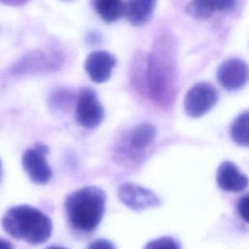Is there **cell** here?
Segmentation results:
<instances>
[{"label":"cell","instance_id":"cell-14","mask_svg":"<svg viewBox=\"0 0 249 249\" xmlns=\"http://www.w3.org/2000/svg\"><path fill=\"white\" fill-rule=\"evenodd\" d=\"M94 10L107 23L115 22L124 16L125 2L123 0H92Z\"/></svg>","mask_w":249,"mask_h":249},{"label":"cell","instance_id":"cell-8","mask_svg":"<svg viewBox=\"0 0 249 249\" xmlns=\"http://www.w3.org/2000/svg\"><path fill=\"white\" fill-rule=\"evenodd\" d=\"M118 196L126 207L134 211H142L160 205V200L155 193L145 187L130 182L120 184Z\"/></svg>","mask_w":249,"mask_h":249},{"label":"cell","instance_id":"cell-6","mask_svg":"<svg viewBox=\"0 0 249 249\" xmlns=\"http://www.w3.org/2000/svg\"><path fill=\"white\" fill-rule=\"evenodd\" d=\"M48 153V146L42 143H36L34 147L26 149L22 154V168L28 178L35 184H47L52 178L53 171L46 160Z\"/></svg>","mask_w":249,"mask_h":249},{"label":"cell","instance_id":"cell-7","mask_svg":"<svg viewBox=\"0 0 249 249\" xmlns=\"http://www.w3.org/2000/svg\"><path fill=\"white\" fill-rule=\"evenodd\" d=\"M218 99L219 92L211 84L206 82L196 83L185 95V111L193 118L201 117L216 105Z\"/></svg>","mask_w":249,"mask_h":249},{"label":"cell","instance_id":"cell-18","mask_svg":"<svg viewBox=\"0 0 249 249\" xmlns=\"http://www.w3.org/2000/svg\"><path fill=\"white\" fill-rule=\"evenodd\" d=\"M144 249H180V245L174 238L162 236L149 241Z\"/></svg>","mask_w":249,"mask_h":249},{"label":"cell","instance_id":"cell-24","mask_svg":"<svg viewBox=\"0 0 249 249\" xmlns=\"http://www.w3.org/2000/svg\"><path fill=\"white\" fill-rule=\"evenodd\" d=\"M46 249H67V248H65L63 246H59V245H52V246L47 247Z\"/></svg>","mask_w":249,"mask_h":249},{"label":"cell","instance_id":"cell-20","mask_svg":"<svg viewBox=\"0 0 249 249\" xmlns=\"http://www.w3.org/2000/svg\"><path fill=\"white\" fill-rule=\"evenodd\" d=\"M87 249H117L115 244L105 238H97L91 241Z\"/></svg>","mask_w":249,"mask_h":249},{"label":"cell","instance_id":"cell-1","mask_svg":"<svg viewBox=\"0 0 249 249\" xmlns=\"http://www.w3.org/2000/svg\"><path fill=\"white\" fill-rule=\"evenodd\" d=\"M129 77L134 89L159 107L172 105L177 90V68L173 41L167 33L159 34L151 53L134 55Z\"/></svg>","mask_w":249,"mask_h":249},{"label":"cell","instance_id":"cell-17","mask_svg":"<svg viewBox=\"0 0 249 249\" xmlns=\"http://www.w3.org/2000/svg\"><path fill=\"white\" fill-rule=\"evenodd\" d=\"M74 93L67 89H56L50 95V105L56 110L67 108L74 100Z\"/></svg>","mask_w":249,"mask_h":249},{"label":"cell","instance_id":"cell-2","mask_svg":"<svg viewBox=\"0 0 249 249\" xmlns=\"http://www.w3.org/2000/svg\"><path fill=\"white\" fill-rule=\"evenodd\" d=\"M105 205L106 195L96 186H86L73 191L64 200L70 225L82 232H91L99 226Z\"/></svg>","mask_w":249,"mask_h":249},{"label":"cell","instance_id":"cell-9","mask_svg":"<svg viewBox=\"0 0 249 249\" xmlns=\"http://www.w3.org/2000/svg\"><path fill=\"white\" fill-rule=\"evenodd\" d=\"M217 79L227 90H238L249 80V67L242 59L229 58L220 64Z\"/></svg>","mask_w":249,"mask_h":249},{"label":"cell","instance_id":"cell-13","mask_svg":"<svg viewBox=\"0 0 249 249\" xmlns=\"http://www.w3.org/2000/svg\"><path fill=\"white\" fill-rule=\"evenodd\" d=\"M156 136V127L151 124L142 123L129 130L125 144H127L129 150L139 153L149 147L154 142Z\"/></svg>","mask_w":249,"mask_h":249},{"label":"cell","instance_id":"cell-15","mask_svg":"<svg viewBox=\"0 0 249 249\" xmlns=\"http://www.w3.org/2000/svg\"><path fill=\"white\" fill-rule=\"evenodd\" d=\"M231 136L237 145L249 147V111L242 112L232 121Z\"/></svg>","mask_w":249,"mask_h":249},{"label":"cell","instance_id":"cell-19","mask_svg":"<svg viewBox=\"0 0 249 249\" xmlns=\"http://www.w3.org/2000/svg\"><path fill=\"white\" fill-rule=\"evenodd\" d=\"M237 211L240 217L249 224V195L243 196L237 203Z\"/></svg>","mask_w":249,"mask_h":249},{"label":"cell","instance_id":"cell-16","mask_svg":"<svg viewBox=\"0 0 249 249\" xmlns=\"http://www.w3.org/2000/svg\"><path fill=\"white\" fill-rule=\"evenodd\" d=\"M185 10L194 18L205 19L211 17L217 10L216 0H191Z\"/></svg>","mask_w":249,"mask_h":249},{"label":"cell","instance_id":"cell-22","mask_svg":"<svg viewBox=\"0 0 249 249\" xmlns=\"http://www.w3.org/2000/svg\"><path fill=\"white\" fill-rule=\"evenodd\" d=\"M29 0H0V3L7 6H21Z\"/></svg>","mask_w":249,"mask_h":249},{"label":"cell","instance_id":"cell-25","mask_svg":"<svg viewBox=\"0 0 249 249\" xmlns=\"http://www.w3.org/2000/svg\"><path fill=\"white\" fill-rule=\"evenodd\" d=\"M0 172H1V160H0Z\"/></svg>","mask_w":249,"mask_h":249},{"label":"cell","instance_id":"cell-3","mask_svg":"<svg viewBox=\"0 0 249 249\" xmlns=\"http://www.w3.org/2000/svg\"><path fill=\"white\" fill-rule=\"evenodd\" d=\"M1 224L10 236L29 244L46 242L53 231L52 220L38 208L27 204L11 207Z\"/></svg>","mask_w":249,"mask_h":249},{"label":"cell","instance_id":"cell-12","mask_svg":"<svg viewBox=\"0 0 249 249\" xmlns=\"http://www.w3.org/2000/svg\"><path fill=\"white\" fill-rule=\"evenodd\" d=\"M157 0H126L124 16L130 24L142 26L152 18Z\"/></svg>","mask_w":249,"mask_h":249},{"label":"cell","instance_id":"cell-11","mask_svg":"<svg viewBox=\"0 0 249 249\" xmlns=\"http://www.w3.org/2000/svg\"><path fill=\"white\" fill-rule=\"evenodd\" d=\"M216 180L220 189L230 193H239L246 189L249 184L247 176L241 173L236 165L231 161H223L219 165Z\"/></svg>","mask_w":249,"mask_h":249},{"label":"cell","instance_id":"cell-5","mask_svg":"<svg viewBox=\"0 0 249 249\" xmlns=\"http://www.w3.org/2000/svg\"><path fill=\"white\" fill-rule=\"evenodd\" d=\"M104 108L95 90L91 88H83L76 96L75 121L85 128L97 127L104 120Z\"/></svg>","mask_w":249,"mask_h":249},{"label":"cell","instance_id":"cell-4","mask_svg":"<svg viewBox=\"0 0 249 249\" xmlns=\"http://www.w3.org/2000/svg\"><path fill=\"white\" fill-rule=\"evenodd\" d=\"M63 61V53L56 49H37L24 54L11 65L8 73L13 76L51 73L60 69Z\"/></svg>","mask_w":249,"mask_h":249},{"label":"cell","instance_id":"cell-10","mask_svg":"<svg viewBox=\"0 0 249 249\" xmlns=\"http://www.w3.org/2000/svg\"><path fill=\"white\" fill-rule=\"evenodd\" d=\"M116 57L107 51H94L85 61V70L90 80L96 84L108 81L116 65Z\"/></svg>","mask_w":249,"mask_h":249},{"label":"cell","instance_id":"cell-21","mask_svg":"<svg viewBox=\"0 0 249 249\" xmlns=\"http://www.w3.org/2000/svg\"><path fill=\"white\" fill-rule=\"evenodd\" d=\"M236 4V0H216V9L219 12H230Z\"/></svg>","mask_w":249,"mask_h":249},{"label":"cell","instance_id":"cell-23","mask_svg":"<svg viewBox=\"0 0 249 249\" xmlns=\"http://www.w3.org/2000/svg\"><path fill=\"white\" fill-rule=\"evenodd\" d=\"M0 249H13V246L10 241L0 237Z\"/></svg>","mask_w":249,"mask_h":249}]
</instances>
